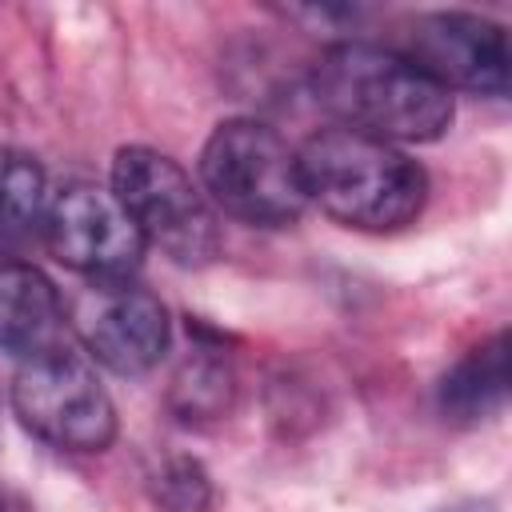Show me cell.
<instances>
[{"label": "cell", "mask_w": 512, "mask_h": 512, "mask_svg": "<svg viewBox=\"0 0 512 512\" xmlns=\"http://www.w3.org/2000/svg\"><path fill=\"white\" fill-rule=\"evenodd\" d=\"M0 512H24V508H20V500H16L12 492H4V488H0Z\"/></svg>", "instance_id": "9a60e30c"}, {"label": "cell", "mask_w": 512, "mask_h": 512, "mask_svg": "<svg viewBox=\"0 0 512 512\" xmlns=\"http://www.w3.org/2000/svg\"><path fill=\"white\" fill-rule=\"evenodd\" d=\"M72 328L92 360L120 376H140L160 364L172 340L168 308L136 280L88 284L72 304Z\"/></svg>", "instance_id": "52a82bcc"}, {"label": "cell", "mask_w": 512, "mask_h": 512, "mask_svg": "<svg viewBox=\"0 0 512 512\" xmlns=\"http://www.w3.org/2000/svg\"><path fill=\"white\" fill-rule=\"evenodd\" d=\"M44 232L52 256L72 272L88 276V284L132 280L148 248L112 188L96 184H68L60 196H52L44 212Z\"/></svg>", "instance_id": "8992f818"}, {"label": "cell", "mask_w": 512, "mask_h": 512, "mask_svg": "<svg viewBox=\"0 0 512 512\" xmlns=\"http://www.w3.org/2000/svg\"><path fill=\"white\" fill-rule=\"evenodd\" d=\"M64 344V304L56 284L24 260L0 264V352L36 360Z\"/></svg>", "instance_id": "9c48e42d"}, {"label": "cell", "mask_w": 512, "mask_h": 512, "mask_svg": "<svg viewBox=\"0 0 512 512\" xmlns=\"http://www.w3.org/2000/svg\"><path fill=\"white\" fill-rule=\"evenodd\" d=\"M112 196L132 216L144 244L160 248L168 260L196 268L220 248L216 212L200 184L164 152L148 144H128L112 160Z\"/></svg>", "instance_id": "277c9868"}, {"label": "cell", "mask_w": 512, "mask_h": 512, "mask_svg": "<svg viewBox=\"0 0 512 512\" xmlns=\"http://www.w3.org/2000/svg\"><path fill=\"white\" fill-rule=\"evenodd\" d=\"M508 400V332L476 344L440 380V412L452 424H480Z\"/></svg>", "instance_id": "30bf717a"}, {"label": "cell", "mask_w": 512, "mask_h": 512, "mask_svg": "<svg viewBox=\"0 0 512 512\" xmlns=\"http://www.w3.org/2000/svg\"><path fill=\"white\" fill-rule=\"evenodd\" d=\"M300 176L308 204L360 232H396L412 224L428 200V172L396 144L352 128H320L304 140Z\"/></svg>", "instance_id": "7a4b0ae2"}, {"label": "cell", "mask_w": 512, "mask_h": 512, "mask_svg": "<svg viewBox=\"0 0 512 512\" xmlns=\"http://www.w3.org/2000/svg\"><path fill=\"white\" fill-rule=\"evenodd\" d=\"M312 92L324 112L360 136L384 144H428L440 140L456 116V100L404 52L340 40L312 72Z\"/></svg>", "instance_id": "6da1fadb"}, {"label": "cell", "mask_w": 512, "mask_h": 512, "mask_svg": "<svg viewBox=\"0 0 512 512\" xmlns=\"http://www.w3.org/2000/svg\"><path fill=\"white\" fill-rule=\"evenodd\" d=\"M440 512H496V504L492 500H460V504L440 508Z\"/></svg>", "instance_id": "5bb4252c"}, {"label": "cell", "mask_w": 512, "mask_h": 512, "mask_svg": "<svg viewBox=\"0 0 512 512\" xmlns=\"http://www.w3.org/2000/svg\"><path fill=\"white\" fill-rule=\"evenodd\" d=\"M404 56L436 84L476 96H508V36L468 12H428L408 24Z\"/></svg>", "instance_id": "ba28073f"}, {"label": "cell", "mask_w": 512, "mask_h": 512, "mask_svg": "<svg viewBox=\"0 0 512 512\" xmlns=\"http://www.w3.org/2000/svg\"><path fill=\"white\" fill-rule=\"evenodd\" d=\"M12 412L36 440L64 452H104L116 436L108 388L96 368L64 344L20 364L12 380Z\"/></svg>", "instance_id": "5b68a950"}, {"label": "cell", "mask_w": 512, "mask_h": 512, "mask_svg": "<svg viewBox=\"0 0 512 512\" xmlns=\"http://www.w3.org/2000/svg\"><path fill=\"white\" fill-rule=\"evenodd\" d=\"M232 392H236L232 368L224 360H216V356H196L172 380V408L188 424L220 420L232 408Z\"/></svg>", "instance_id": "7c38bea8"}, {"label": "cell", "mask_w": 512, "mask_h": 512, "mask_svg": "<svg viewBox=\"0 0 512 512\" xmlns=\"http://www.w3.org/2000/svg\"><path fill=\"white\" fill-rule=\"evenodd\" d=\"M200 180L208 204L256 228H284L308 208L296 148L252 116L212 128L200 152Z\"/></svg>", "instance_id": "3957f363"}, {"label": "cell", "mask_w": 512, "mask_h": 512, "mask_svg": "<svg viewBox=\"0 0 512 512\" xmlns=\"http://www.w3.org/2000/svg\"><path fill=\"white\" fill-rule=\"evenodd\" d=\"M148 488H152V500L164 512H204L208 500H212V484H208L204 468L196 460H188V456L164 460L148 476Z\"/></svg>", "instance_id": "4fadbf2b"}, {"label": "cell", "mask_w": 512, "mask_h": 512, "mask_svg": "<svg viewBox=\"0 0 512 512\" xmlns=\"http://www.w3.org/2000/svg\"><path fill=\"white\" fill-rule=\"evenodd\" d=\"M48 212V176L36 156L0 148V232H24Z\"/></svg>", "instance_id": "8fae6325"}]
</instances>
